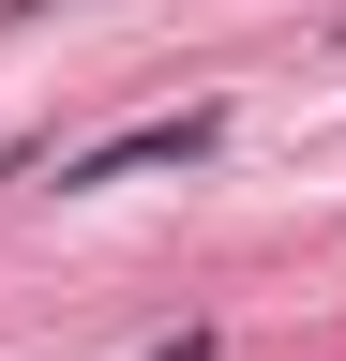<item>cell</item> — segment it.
I'll list each match as a JSON object with an SVG mask.
<instances>
[{
    "label": "cell",
    "instance_id": "cell-1",
    "mask_svg": "<svg viewBox=\"0 0 346 361\" xmlns=\"http://www.w3.org/2000/svg\"><path fill=\"white\" fill-rule=\"evenodd\" d=\"M211 135H226L211 106H166V121H136V135H106V151H75L61 180H75V196H106V180H151V166H196Z\"/></svg>",
    "mask_w": 346,
    "mask_h": 361
},
{
    "label": "cell",
    "instance_id": "cell-2",
    "mask_svg": "<svg viewBox=\"0 0 346 361\" xmlns=\"http://www.w3.org/2000/svg\"><path fill=\"white\" fill-rule=\"evenodd\" d=\"M151 361H211V331H181V346H151Z\"/></svg>",
    "mask_w": 346,
    "mask_h": 361
}]
</instances>
